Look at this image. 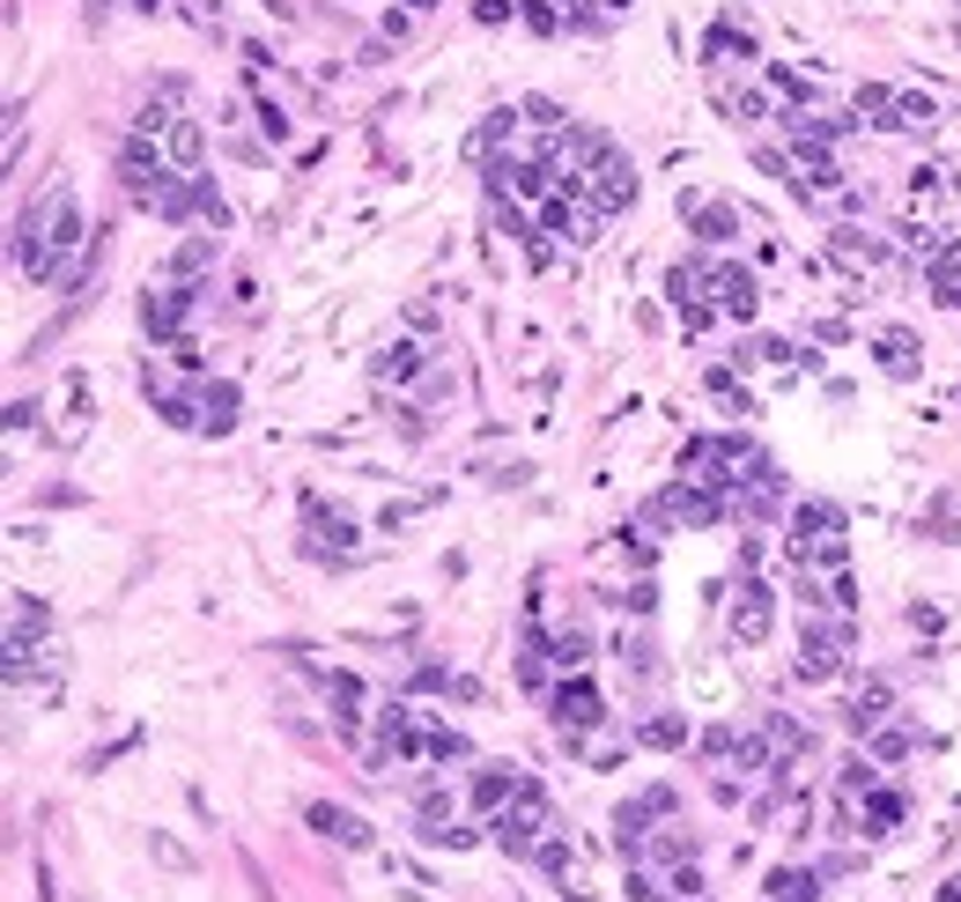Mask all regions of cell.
<instances>
[{
	"instance_id": "cell-1",
	"label": "cell",
	"mask_w": 961,
	"mask_h": 902,
	"mask_svg": "<svg viewBox=\"0 0 961 902\" xmlns=\"http://www.w3.org/2000/svg\"><path fill=\"white\" fill-rule=\"evenodd\" d=\"M791 562H799V570H843V562H851L836 503H799V511H791Z\"/></svg>"
},
{
	"instance_id": "cell-2",
	"label": "cell",
	"mask_w": 961,
	"mask_h": 902,
	"mask_svg": "<svg viewBox=\"0 0 961 902\" xmlns=\"http://www.w3.org/2000/svg\"><path fill=\"white\" fill-rule=\"evenodd\" d=\"M851 651V614H799V681H829Z\"/></svg>"
},
{
	"instance_id": "cell-3",
	"label": "cell",
	"mask_w": 961,
	"mask_h": 902,
	"mask_svg": "<svg viewBox=\"0 0 961 902\" xmlns=\"http://www.w3.org/2000/svg\"><path fill=\"white\" fill-rule=\"evenodd\" d=\"M495 843L503 851H541L547 843V792L541 784H517L511 799L495 806Z\"/></svg>"
},
{
	"instance_id": "cell-4",
	"label": "cell",
	"mask_w": 961,
	"mask_h": 902,
	"mask_svg": "<svg viewBox=\"0 0 961 902\" xmlns=\"http://www.w3.org/2000/svg\"><path fill=\"white\" fill-rule=\"evenodd\" d=\"M599 718H607V710H599V688H591V681H563V688H555V725H563L569 747H585V732L599 725Z\"/></svg>"
},
{
	"instance_id": "cell-5",
	"label": "cell",
	"mask_w": 961,
	"mask_h": 902,
	"mask_svg": "<svg viewBox=\"0 0 961 902\" xmlns=\"http://www.w3.org/2000/svg\"><path fill=\"white\" fill-rule=\"evenodd\" d=\"M703 67H711V74L755 67V30L739 23V15H725V23H711V38H703Z\"/></svg>"
},
{
	"instance_id": "cell-6",
	"label": "cell",
	"mask_w": 961,
	"mask_h": 902,
	"mask_svg": "<svg viewBox=\"0 0 961 902\" xmlns=\"http://www.w3.org/2000/svg\"><path fill=\"white\" fill-rule=\"evenodd\" d=\"M303 821H311L319 836H333L341 851H377V836H370V821H363V814H348V806H333V799H319L311 814H303Z\"/></svg>"
},
{
	"instance_id": "cell-7",
	"label": "cell",
	"mask_w": 961,
	"mask_h": 902,
	"mask_svg": "<svg viewBox=\"0 0 961 902\" xmlns=\"http://www.w3.org/2000/svg\"><path fill=\"white\" fill-rule=\"evenodd\" d=\"M733 636L739 644H762L769 636V585H755V577H747L739 599H733Z\"/></svg>"
},
{
	"instance_id": "cell-8",
	"label": "cell",
	"mask_w": 961,
	"mask_h": 902,
	"mask_svg": "<svg viewBox=\"0 0 961 902\" xmlns=\"http://www.w3.org/2000/svg\"><path fill=\"white\" fill-rule=\"evenodd\" d=\"M711 296L733 318H755V274H747V267H711Z\"/></svg>"
},
{
	"instance_id": "cell-9",
	"label": "cell",
	"mask_w": 961,
	"mask_h": 902,
	"mask_svg": "<svg viewBox=\"0 0 961 902\" xmlns=\"http://www.w3.org/2000/svg\"><path fill=\"white\" fill-rule=\"evenodd\" d=\"M193 296H200V289H163V296L148 289V304H141V326H148V333H178V318L193 311Z\"/></svg>"
},
{
	"instance_id": "cell-10",
	"label": "cell",
	"mask_w": 961,
	"mask_h": 902,
	"mask_svg": "<svg viewBox=\"0 0 961 902\" xmlns=\"http://www.w3.org/2000/svg\"><path fill=\"white\" fill-rule=\"evenodd\" d=\"M163 156H171L178 171L193 178V171H200V156H207V126H200V119H178L171 134H163Z\"/></svg>"
},
{
	"instance_id": "cell-11",
	"label": "cell",
	"mask_w": 961,
	"mask_h": 902,
	"mask_svg": "<svg viewBox=\"0 0 961 902\" xmlns=\"http://www.w3.org/2000/svg\"><path fill=\"white\" fill-rule=\"evenodd\" d=\"M880 370L887 378H917V341L910 333H880Z\"/></svg>"
},
{
	"instance_id": "cell-12",
	"label": "cell",
	"mask_w": 961,
	"mask_h": 902,
	"mask_svg": "<svg viewBox=\"0 0 961 902\" xmlns=\"http://www.w3.org/2000/svg\"><path fill=\"white\" fill-rule=\"evenodd\" d=\"M200 422H207V429H229V422H237V385H207L200 392Z\"/></svg>"
},
{
	"instance_id": "cell-13",
	"label": "cell",
	"mask_w": 961,
	"mask_h": 902,
	"mask_svg": "<svg viewBox=\"0 0 961 902\" xmlns=\"http://www.w3.org/2000/svg\"><path fill=\"white\" fill-rule=\"evenodd\" d=\"M836 259H851V267H880L887 252H880V237H865V230H836Z\"/></svg>"
},
{
	"instance_id": "cell-14",
	"label": "cell",
	"mask_w": 961,
	"mask_h": 902,
	"mask_svg": "<svg viewBox=\"0 0 961 902\" xmlns=\"http://www.w3.org/2000/svg\"><path fill=\"white\" fill-rule=\"evenodd\" d=\"M547 659L563 666V673H577V666H585V659H591V636H585V629H577V622H569V629H563V636H555V644H547Z\"/></svg>"
},
{
	"instance_id": "cell-15",
	"label": "cell",
	"mask_w": 961,
	"mask_h": 902,
	"mask_svg": "<svg viewBox=\"0 0 961 902\" xmlns=\"http://www.w3.org/2000/svg\"><path fill=\"white\" fill-rule=\"evenodd\" d=\"M695 237H703V244H733L739 237V215H733V208H695Z\"/></svg>"
},
{
	"instance_id": "cell-16",
	"label": "cell",
	"mask_w": 961,
	"mask_h": 902,
	"mask_svg": "<svg viewBox=\"0 0 961 902\" xmlns=\"http://www.w3.org/2000/svg\"><path fill=\"white\" fill-rule=\"evenodd\" d=\"M517 784H525V777H517V770H511V762H495V770H489V777H481V784H473V806H503V799H511V792H517Z\"/></svg>"
},
{
	"instance_id": "cell-17",
	"label": "cell",
	"mask_w": 961,
	"mask_h": 902,
	"mask_svg": "<svg viewBox=\"0 0 961 902\" xmlns=\"http://www.w3.org/2000/svg\"><path fill=\"white\" fill-rule=\"evenodd\" d=\"M207 259H215V237H193V244H178V252H171V282H193V274L207 267Z\"/></svg>"
},
{
	"instance_id": "cell-18",
	"label": "cell",
	"mask_w": 961,
	"mask_h": 902,
	"mask_svg": "<svg viewBox=\"0 0 961 902\" xmlns=\"http://www.w3.org/2000/svg\"><path fill=\"white\" fill-rule=\"evenodd\" d=\"M503 141H517V119H511V112H489V126H481L467 148H473V156H495Z\"/></svg>"
},
{
	"instance_id": "cell-19",
	"label": "cell",
	"mask_w": 961,
	"mask_h": 902,
	"mask_svg": "<svg viewBox=\"0 0 961 902\" xmlns=\"http://www.w3.org/2000/svg\"><path fill=\"white\" fill-rule=\"evenodd\" d=\"M813 895H821V880H813V873H799V866L769 880V902H813Z\"/></svg>"
},
{
	"instance_id": "cell-20",
	"label": "cell",
	"mask_w": 961,
	"mask_h": 902,
	"mask_svg": "<svg viewBox=\"0 0 961 902\" xmlns=\"http://www.w3.org/2000/svg\"><path fill=\"white\" fill-rule=\"evenodd\" d=\"M637 740L643 747H681V740H688V718H643Z\"/></svg>"
},
{
	"instance_id": "cell-21",
	"label": "cell",
	"mask_w": 961,
	"mask_h": 902,
	"mask_svg": "<svg viewBox=\"0 0 961 902\" xmlns=\"http://www.w3.org/2000/svg\"><path fill=\"white\" fill-rule=\"evenodd\" d=\"M615 659L629 666L637 681H651V673H659V659H651V636H621V644H615Z\"/></svg>"
},
{
	"instance_id": "cell-22",
	"label": "cell",
	"mask_w": 961,
	"mask_h": 902,
	"mask_svg": "<svg viewBox=\"0 0 961 902\" xmlns=\"http://www.w3.org/2000/svg\"><path fill=\"white\" fill-rule=\"evenodd\" d=\"M895 821H903V799H895V792H873V806H865V829H858V836H887Z\"/></svg>"
},
{
	"instance_id": "cell-23",
	"label": "cell",
	"mask_w": 961,
	"mask_h": 902,
	"mask_svg": "<svg viewBox=\"0 0 961 902\" xmlns=\"http://www.w3.org/2000/svg\"><path fill=\"white\" fill-rule=\"evenodd\" d=\"M887 718V688H865V696H851V725L858 732H873Z\"/></svg>"
},
{
	"instance_id": "cell-24",
	"label": "cell",
	"mask_w": 961,
	"mask_h": 902,
	"mask_svg": "<svg viewBox=\"0 0 961 902\" xmlns=\"http://www.w3.org/2000/svg\"><path fill=\"white\" fill-rule=\"evenodd\" d=\"M873 112V126H895V89H880V82H865L858 89V119Z\"/></svg>"
},
{
	"instance_id": "cell-25",
	"label": "cell",
	"mask_w": 961,
	"mask_h": 902,
	"mask_svg": "<svg viewBox=\"0 0 961 902\" xmlns=\"http://www.w3.org/2000/svg\"><path fill=\"white\" fill-rule=\"evenodd\" d=\"M895 126H925V134H932V126H939V104L932 97H895Z\"/></svg>"
},
{
	"instance_id": "cell-26",
	"label": "cell",
	"mask_w": 961,
	"mask_h": 902,
	"mask_svg": "<svg viewBox=\"0 0 961 902\" xmlns=\"http://www.w3.org/2000/svg\"><path fill=\"white\" fill-rule=\"evenodd\" d=\"M415 363H421V348H415V341H399V348H385L377 378H415Z\"/></svg>"
},
{
	"instance_id": "cell-27",
	"label": "cell",
	"mask_w": 961,
	"mask_h": 902,
	"mask_svg": "<svg viewBox=\"0 0 961 902\" xmlns=\"http://www.w3.org/2000/svg\"><path fill=\"white\" fill-rule=\"evenodd\" d=\"M533 858H541V873H569V851H563V836H547V843H541Z\"/></svg>"
},
{
	"instance_id": "cell-28",
	"label": "cell",
	"mask_w": 961,
	"mask_h": 902,
	"mask_svg": "<svg viewBox=\"0 0 961 902\" xmlns=\"http://www.w3.org/2000/svg\"><path fill=\"white\" fill-rule=\"evenodd\" d=\"M134 8H141V15H163V0H134Z\"/></svg>"
},
{
	"instance_id": "cell-29",
	"label": "cell",
	"mask_w": 961,
	"mask_h": 902,
	"mask_svg": "<svg viewBox=\"0 0 961 902\" xmlns=\"http://www.w3.org/2000/svg\"><path fill=\"white\" fill-rule=\"evenodd\" d=\"M599 8H607V15H621V8H629V0H599Z\"/></svg>"
}]
</instances>
